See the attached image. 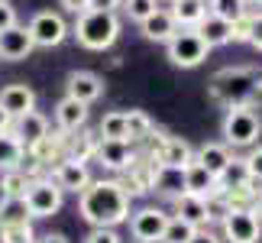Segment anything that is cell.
I'll use <instances>...</instances> for the list:
<instances>
[{"mask_svg":"<svg viewBox=\"0 0 262 243\" xmlns=\"http://www.w3.org/2000/svg\"><path fill=\"white\" fill-rule=\"evenodd\" d=\"M172 16H175V23L181 29H194L201 19L207 16V4H204V0H175V4H172Z\"/></svg>","mask_w":262,"mask_h":243,"instance_id":"cell-24","label":"cell"},{"mask_svg":"<svg viewBox=\"0 0 262 243\" xmlns=\"http://www.w3.org/2000/svg\"><path fill=\"white\" fill-rule=\"evenodd\" d=\"M29 36H33V43L36 46H42V49H55V46H62L65 43V36L72 33L65 23V16L58 13V10H39V13L29 19Z\"/></svg>","mask_w":262,"mask_h":243,"instance_id":"cell-8","label":"cell"},{"mask_svg":"<svg viewBox=\"0 0 262 243\" xmlns=\"http://www.w3.org/2000/svg\"><path fill=\"white\" fill-rule=\"evenodd\" d=\"M126 127H129V143H133V139H149L152 136V120H149L146 110H129Z\"/></svg>","mask_w":262,"mask_h":243,"instance_id":"cell-31","label":"cell"},{"mask_svg":"<svg viewBox=\"0 0 262 243\" xmlns=\"http://www.w3.org/2000/svg\"><path fill=\"white\" fill-rule=\"evenodd\" d=\"M152 159L159 162V166L185 169L188 162L194 159V153H191V146L185 143V139H178V136H162V139H159V149H152Z\"/></svg>","mask_w":262,"mask_h":243,"instance_id":"cell-15","label":"cell"},{"mask_svg":"<svg viewBox=\"0 0 262 243\" xmlns=\"http://www.w3.org/2000/svg\"><path fill=\"white\" fill-rule=\"evenodd\" d=\"M26 208L33 217H52L62 211V201H65V191L55 178H33L26 185Z\"/></svg>","mask_w":262,"mask_h":243,"instance_id":"cell-6","label":"cell"},{"mask_svg":"<svg viewBox=\"0 0 262 243\" xmlns=\"http://www.w3.org/2000/svg\"><path fill=\"white\" fill-rule=\"evenodd\" d=\"M97 136L100 139H129L126 110H110V114H104V120L97 127Z\"/></svg>","mask_w":262,"mask_h":243,"instance_id":"cell-27","label":"cell"},{"mask_svg":"<svg viewBox=\"0 0 262 243\" xmlns=\"http://www.w3.org/2000/svg\"><path fill=\"white\" fill-rule=\"evenodd\" d=\"M194 224H188L185 217H168V224H165V230H162V240L159 243H188L191 240V234H194Z\"/></svg>","mask_w":262,"mask_h":243,"instance_id":"cell-28","label":"cell"},{"mask_svg":"<svg viewBox=\"0 0 262 243\" xmlns=\"http://www.w3.org/2000/svg\"><path fill=\"white\" fill-rule=\"evenodd\" d=\"M178 23H175V16H172V10H152L143 23H139V33H143L149 43H168L175 33H178Z\"/></svg>","mask_w":262,"mask_h":243,"instance_id":"cell-14","label":"cell"},{"mask_svg":"<svg viewBox=\"0 0 262 243\" xmlns=\"http://www.w3.org/2000/svg\"><path fill=\"white\" fill-rule=\"evenodd\" d=\"M120 7H123V13L133 19V23H143L156 10V0H120Z\"/></svg>","mask_w":262,"mask_h":243,"instance_id":"cell-32","label":"cell"},{"mask_svg":"<svg viewBox=\"0 0 262 243\" xmlns=\"http://www.w3.org/2000/svg\"><path fill=\"white\" fill-rule=\"evenodd\" d=\"M55 181L62 185V191H75V195H81V191L91 185V172H88V162L81 159H62L55 166Z\"/></svg>","mask_w":262,"mask_h":243,"instance_id":"cell-13","label":"cell"},{"mask_svg":"<svg viewBox=\"0 0 262 243\" xmlns=\"http://www.w3.org/2000/svg\"><path fill=\"white\" fill-rule=\"evenodd\" d=\"M94 149H97V136H91V133H81L72 143V159H81V162H88L91 156H94Z\"/></svg>","mask_w":262,"mask_h":243,"instance_id":"cell-34","label":"cell"},{"mask_svg":"<svg viewBox=\"0 0 262 243\" xmlns=\"http://www.w3.org/2000/svg\"><path fill=\"white\" fill-rule=\"evenodd\" d=\"M220 220H224V240L227 243H259V237H262V220L246 205L227 208V214Z\"/></svg>","mask_w":262,"mask_h":243,"instance_id":"cell-7","label":"cell"},{"mask_svg":"<svg viewBox=\"0 0 262 243\" xmlns=\"http://www.w3.org/2000/svg\"><path fill=\"white\" fill-rule=\"evenodd\" d=\"M188 243H220V237H217V234H210V230H204V227H198L194 234H191Z\"/></svg>","mask_w":262,"mask_h":243,"instance_id":"cell-40","label":"cell"},{"mask_svg":"<svg viewBox=\"0 0 262 243\" xmlns=\"http://www.w3.org/2000/svg\"><path fill=\"white\" fill-rule=\"evenodd\" d=\"M91 7H97V10H114V7H120V0H91Z\"/></svg>","mask_w":262,"mask_h":243,"instance_id":"cell-44","label":"cell"},{"mask_svg":"<svg viewBox=\"0 0 262 243\" xmlns=\"http://www.w3.org/2000/svg\"><path fill=\"white\" fill-rule=\"evenodd\" d=\"M243 166H246L249 181H262V146H253V149H249V156L243 159Z\"/></svg>","mask_w":262,"mask_h":243,"instance_id":"cell-36","label":"cell"},{"mask_svg":"<svg viewBox=\"0 0 262 243\" xmlns=\"http://www.w3.org/2000/svg\"><path fill=\"white\" fill-rule=\"evenodd\" d=\"M0 107L10 117H19L36 107V91L29 85H7V88H0Z\"/></svg>","mask_w":262,"mask_h":243,"instance_id":"cell-18","label":"cell"},{"mask_svg":"<svg viewBox=\"0 0 262 243\" xmlns=\"http://www.w3.org/2000/svg\"><path fill=\"white\" fill-rule=\"evenodd\" d=\"M210 94L224 107H243L256 94H262V78L253 68H224L210 81Z\"/></svg>","mask_w":262,"mask_h":243,"instance_id":"cell-3","label":"cell"},{"mask_svg":"<svg viewBox=\"0 0 262 243\" xmlns=\"http://www.w3.org/2000/svg\"><path fill=\"white\" fill-rule=\"evenodd\" d=\"M152 191H162V195L178 198L181 191H185V169L159 166V169H156V188H152Z\"/></svg>","mask_w":262,"mask_h":243,"instance_id":"cell-25","label":"cell"},{"mask_svg":"<svg viewBox=\"0 0 262 243\" xmlns=\"http://www.w3.org/2000/svg\"><path fill=\"white\" fill-rule=\"evenodd\" d=\"M33 240V227L29 224H7L0 227V243H29Z\"/></svg>","mask_w":262,"mask_h":243,"instance_id":"cell-33","label":"cell"},{"mask_svg":"<svg viewBox=\"0 0 262 243\" xmlns=\"http://www.w3.org/2000/svg\"><path fill=\"white\" fill-rule=\"evenodd\" d=\"M175 211H178V217H185L188 224H194V227H207V220H210L207 198L191 195V191H181V195L175 198Z\"/></svg>","mask_w":262,"mask_h":243,"instance_id":"cell-19","label":"cell"},{"mask_svg":"<svg viewBox=\"0 0 262 243\" xmlns=\"http://www.w3.org/2000/svg\"><path fill=\"white\" fill-rule=\"evenodd\" d=\"M84 243H123L117 234V227H91V234L84 237Z\"/></svg>","mask_w":262,"mask_h":243,"instance_id":"cell-37","label":"cell"},{"mask_svg":"<svg viewBox=\"0 0 262 243\" xmlns=\"http://www.w3.org/2000/svg\"><path fill=\"white\" fill-rule=\"evenodd\" d=\"M26 185H29V178H26L23 169H7V172H0V191H4L7 198L26 195Z\"/></svg>","mask_w":262,"mask_h":243,"instance_id":"cell-29","label":"cell"},{"mask_svg":"<svg viewBox=\"0 0 262 243\" xmlns=\"http://www.w3.org/2000/svg\"><path fill=\"white\" fill-rule=\"evenodd\" d=\"M10 127H13V117H10V114H7L4 107H0V133H7Z\"/></svg>","mask_w":262,"mask_h":243,"instance_id":"cell-43","label":"cell"},{"mask_svg":"<svg viewBox=\"0 0 262 243\" xmlns=\"http://www.w3.org/2000/svg\"><path fill=\"white\" fill-rule=\"evenodd\" d=\"M36 49L33 36H29L26 26H10V29H0V58L4 62H19V58H29V52Z\"/></svg>","mask_w":262,"mask_h":243,"instance_id":"cell-11","label":"cell"},{"mask_svg":"<svg viewBox=\"0 0 262 243\" xmlns=\"http://www.w3.org/2000/svg\"><path fill=\"white\" fill-rule=\"evenodd\" d=\"M249 43H253L259 52H262V13L253 16V36H249Z\"/></svg>","mask_w":262,"mask_h":243,"instance_id":"cell-41","label":"cell"},{"mask_svg":"<svg viewBox=\"0 0 262 243\" xmlns=\"http://www.w3.org/2000/svg\"><path fill=\"white\" fill-rule=\"evenodd\" d=\"M194 159L210 172V175H217V178H224V172L230 169V162H233L227 143H204V146L194 153Z\"/></svg>","mask_w":262,"mask_h":243,"instance_id":"cell-20","label":"cell"},{"mask_svg":"<svg viewBox=\"0 0 262 243\" xmlns=\"http://www.w3.org/2000/svg\"><path fill=\"white\" fill-rule=\"evenodd\" d=\"M230 43H249V36H253V16L243 13V16H236L233 23H230Z\"/></svg>","mask_w":262,"mask_h":243,"instance_id":"cell-35","label":"cell"},{"mask_svg":"<svg viewBox=\"0 0 262 243\" xmlns=\"http://www.w3.org/2000/svg\"><path fill=\"white\" fill-rule=\"evenodd\" d=\"M29 243H36V240H29Z\"/></svg>","mask_w":262,"mask_h":243,"instance_id":"cell-48","label":"cell"},{"mask_svg":"<svg viewBox=\"0 0 262 243\" xmlns=\"http://www.w3.org/2000/svg\"><path fill=\"white\" fill-rule=\"evenodd\" d=\"M33 220V214H29V208H26V198L19 195V198H7L0 201V227H7V224H29Z\"/></svg>","mask_w":262,"mask_h":243,"instance_id":"cell-26","label":"cell"},{"mask_svg":"<svg viewBox=\"0 0 262 243\" xmlns=\"http://www.w3.org/2000/svg\"><path fill=\"white\" fill-rule=\"evenodd\" d=\"M23 162H26V146L19 143V136L13 133V130L0 133V172L23 169Z\"/></svg>","mask_w":262,"mask_h":243,"instance_id":"cell-22","label":"cell"},{"mask_svg":"<svg viewBox=\"0 0 262 243\" xmlns=\"http://www.w3.org/2000/svg\"><path fill=\"white\" fill-rule=\"evenodd\" d=\"M194 29H198L201 36H204V43H207L210 49H217V46H227V43H230V33H233L227 19H220V16H214V13H207V16L201 19V23H198Z\"/></svg>","mask_w":262,"mask_h":243,"instance_id":"cell-23","label":"cell"},{"mask_svg":"<svg viewBox=\"0 0 262 243\" xmlns=\"http://www.w3.org/2000/svg\"><path fill=\"white\" fill-rule=\"evenodd\" d=\"M165 4H175V0H165Z\"/></svg>","mask_w":262,"mask_h":243,"instance_id":"cell-47","label":"cell"},{"mask_svg":"<svg viewBox=\"0 0 262 243\" xmlns=\"http://www.w3.org/2000/svg\"><path fill=\"white\" fill-rule=\"evenodd\" d=\"M220 133H224V143L233 146V149L256 146L259 143V133H262V117L249 104H243V107H227V117H224Z\"/></svg>","mask_w":262,"mask_h":243,"instance_id":"cell-4","label":"cell"},{"mask_svg":"<svg viewBox=\"0 0 262 243\" xmlns=\"http://www.w3.org/2000/svg\"><path fill=\"white\" fill-rule=\"evenodd\" d=\"M58 4H62V10H68V13H84V10L91 7V0H58Z\"/></svg>","mask_w":262,"mask_h":243,"instance_id":"cell-39","label":"cell"},{"mask_svg":"<svg viewBox=\"0 0 262 243\" xmlns=\"http://www.w3.org/2000/svg\"><path fill=\"white\" fill-rule=\"evenodd\" d=\"M36 243H68V237L65 234H46V237H39Z\"/></svg>","mask_w":262,"mask_h":243,"instance_id":"cell-42","label":"cell"},{"mask_svg":"<svg viewBox=\"0 0 262 243\" xmlns=\"http://www.w3.org/2000/svg\"><path fill=\"white\" fill-rule=\"evenodd\" d=\"M94 159H97L104 169L126 172V169L136 162V153H133V146H129V139H100V136H97Z\"/></svg>","mask_w":262,"mask_h":243,"instance_id":"cell-10","label":"cell"},{"mask_svg":"<svg viewBox=\"0 0 262 243\" xmlns=\"http://www.w3.org/2000/svg\"><path fill=\"white\" fill-rule=\"evenodd\" d=\"M246 0H207V13H214L220 19H227V23H233L236 16L246 13Z\"/></svg>","mask_w":262,"mask_h":243,"instance_id":"cell-30","label":"cell"},{"mask_svg":"<svg viewBox=\"0 0 262 243\" xmlns=\"http://www.w3.org/2000/svg\"><path fill=\"white\" fill-rule=\"evenodd\" d=\"M16 7H10V0H0V29H10L16 26Z\"/></svg>","mask_w":262,"mask_h":243,"instance_id":"cell-38","label":"cell"},{"mask_svg":"<svg viewBox=\"0 0 262 243\" xmlns=\"http://www.w3.org/2000/svg\"><path fill=\"white\" fill-rule=\"evenodd\" d=\"M72 36L78 39L81 49H91V52H104L117 43L120 36V16L117 10H97V7H88L84 13H78L75 26H72Z\"/></svg>","mask_w":262,"mask_h":243,"instance_id":"cell-2","label":"cell"},{"mask_svg":"<svg viewBox=\"0 0 262 243\" xmlns=\"http://www.w3.org/2000/svg\"><path fill=\"white\" fill-rule=\"evenodd\" d=\"M10 130H13V133L19 136V143L29 149V146H36L39 139L49 136V120H46V114H39V110L33 107V110H26V114L13 117V127Z\"/></svg>","mask_w":262,"mask_h":243,"instance_id":"cell-12","label":"cell"},{"mask_svg":"<svg viewBox=\"0 0 262 243\" xmlns=\"http://www.w3.org/2000/svg\"><path fill=\"white\" fill-rule=\"evenodd\" d=\"M78 208H81V217L91 227H117L123 220H129V191L117 178L91 181L81 191Z\"/></svg>","mask_w":262,"mask_h":243,"instance_id":"cell-1","label":"cell"},{"mask_svg":"<svg viewBox=\"0 0 262 243\" xmlns=\"http://www.w3.org/2000/svg\"><path fill=\"white\" fill-rule=\"evenodd\" d=\"M68 97L84 100V104H94V100L104 94V78L94 72H72L68 75Z\"/></svg>","mask_w":262,"mask_h":243,"instance_id":"cell-17","label":"cell"},{"mask_svg":"<svg viewBox=\"0 0 262 243\" xmlns=\"http://www.w3.org/2000/svg\"><path fill=\"white\" fill-rule=\"evenodd\" d=\"M165 52H168V62L175 68H198L207 58L210 46L204 43V36H201L198 29H178L165 43Z\"/></svg>","mask_w":262,"mask_h":243,"instance_id":"cell-5","label":"cell"},{"mask_svg":"<svg viewBox=\"0 0 262 243\" xmlns=\"http://www.w3.org/2000/svg\"><path fill=\"white\" fill-rule=\"evenodd\" d=\"M165 224H168V214L162 208H139V211H133V217H129V234L139 243H159Z\"/></svg>","mask_w":262,"mask_h":243,"instance_id":"cell-9","label":"cell"},{"mask_svg":"<svg viewBox=\"0 0 262 243\" xmlns=\"http://www.w3.org/2000/svg\"><path fill=\"white\" fill-rule=\"evenodd\" d=\"M246 4H249V7H262V0H246Z\"/></svg>","mask_w":262,"mask_h":243,"instance_id":"cell-46","label":"cell"},{"mask_svg":"<svg viewBox=\"0 0 262 243\" xmlns=\"http://www.w3.org/2000/svg\"><path fill=\"white\" fill-rule=\"evenodd\" d=\"M204 4H207V0H204Z\"/></svg>","mask_w":262,"mask_h":243,"instance_id":"cell-49","label":"cell"},{"mask_svg":"<svg viewBox=\"0 0 262 243\" xmlns=\"http://www.w3.org/2000/svg\"><path fill=\"white\" fill-rule=\"evenodd\" d=\"M55 124H58V130H62V133H78V130L88 124V104L65 94V97L55 104Z\"/></svg>","mask_w":262,"mask_h":243,"instance_id":"cell-16","label":"cell"},{"mask_svg":"<svg viewBox=\"0 0 262 243\" xmlns=\"http://www.w3.org/2000/svg\"><path fill=\"white\" fill-rule=\"evenodd\" d=\"M214 185H217V175H210V172L201 166L198 159H191L188 166H185V191L207 198L210 191H214Z\"/></svg>","mask_w":262,"mask_h":243,"instance_id":"cell-21","label":"cell"},{"mask_svg":"<svg viewBox=\"0 0 262 243\" xmlns=\"http://www.w3.org/2000/svg\"><path fill=\"white\" fill-rule=\"evenodd\" d=\"M249 208H253V211H256V217L262 220V191H259V195L253 198V205H249Z\"/></svg>","mask_w":262,"mask_h":243,"instance_id":"cell-45","label":"cell"}]
</instances>
